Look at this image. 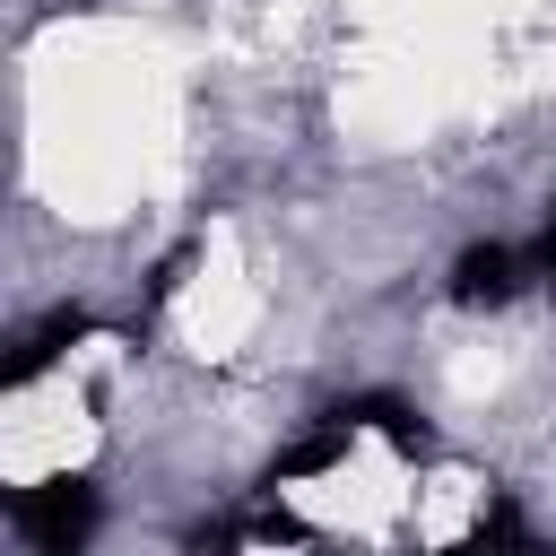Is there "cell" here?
<instances>
[{"label":"cell","mask_w":556,"mask_h":556,"mask_svg":"<svg viewBox=\"0 0 556 556\" xmlns=\"http://www.w3.org/2000/svg\"><path fill=\"white\" fill-rule=\"evenodd\" d=\"M17 530H26L43 556L87 547V539H96V486H87V478H43V486H26V495H17Z\"/></svg>","instance_id":"6da1fadb"},{"label":"cell","mask_w":556,"mask_h":556,"mask_svg":"<svg viewBox=\"0 0 556 556\" xmlns=\"http://www.w3.org/2000/svg\"><path fill=\"white\" fill-rule=\"evenodd\" d=\"M521 278H530V261H521L513 243H469V252L452 261V304H469V313L513 304V295H521Z\"/></svg>","instance_id":"7a4b0ae2"},{"label":"cell","mask_w":556,"mask_h":556,"mask_svg":"<svg viewBox=\"0 0 556 556\" xmlns=\"http://www.w3.org/2000/svg\"><path fill=\"white\" fill-rule=\"evenodd\" d=\"M339 417L348 426H374V434H391L400 452H426L434 434H426V417L408 408V400H391V391H365V400H339Z\"/></svg>","instance_id":"3957f363"},{"label":"cell","mask_w":556,"mask_h":556,"mask_svg":"<svg viewBox=\"0 0 556 556\" xmlns=\"http://www.w3.org/2000/svg\"><path fill=\"white\" fill-rule=\"evenodd\" d=\"M348 434H356V426H348V417L330 408V417H321V426H313L304 443H287V452L269 460V486H287V478H313V469H330V460H348Z\"/></svg>","instance_id":"277c9868"},{"label":"cell","mask_w":556,"mask_h":556,"mask_svg":"<svg viewBox=\"0 0 556 556\" xmlns=\"http://www.w3.org/2000/svg\"><path fill=\"white\" fill-rule=\"evenodd\" d=\"M87 330H96V321H87V313H52V321H43V330H35V339H26V348H17V365H9V382H35V374H43V365H52V356H61V348H78V339H87Z\"/></svg>","instance_id":"5b68a950"},{"label":"cell","mask_w":556,"mask_h":556,"mask_svg":"<svg viewBox=\"0 0 556 556\" xmlns=\"http://www.w3.org/2000/svg\"><path fill=\"white\" fill-rule=\"evenodd\" d=\"M478 539H495V547H530V530H521V513H513V504L478 513Z\"/></svg>","instance_id":"8992f818"},{"label":"cell","mask_w":556,"mask_h":556,"mask_svg":"<svg viewBox=\"0 0 556 556\" xmlns=\"http://www.w3.org/2000/svg\"><path fill=\"white\" fill-rule=\"evenodd\" d=\"M530 269H539V278L556 287V217H547V235H539V252H530Z\"/></svg>","instance_id":"52a82bcc"}]
</instances>
